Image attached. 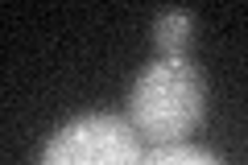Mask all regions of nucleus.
I'll return each instance as SVG.
<instances>
[{
  "instance_id": "nucleus-1",
  "label": "nucleus",
  "mask_w": 248,
  "mask_h": 165,
  "mask_svg": "<svg viewBox=\"0 0 248 165\" xmlns=\"http://www.w3.org/2000/svg\"><path fill=\"white\" fill-rule=\"evenodd\" d=\"M207 112V83L186 54L157 58L137 75L128 91V120L153 145L186 140Z\"/></svg>"
},
{
  "instance_id": "nucleus-2",
  "label": "nucleus",
  "mask_w": 248,
  "mask_h": 165,
  "mask_svg": "<svg viewBox=\"0 0 248 165\" xmlns=\"http://www.w3.org/2000/svg\"><path fill=\"white\" fill-rule=\"evenodd\" d=\"M141 132L128 116L83 112L66 120L42 149V165H141Z\"/></svg>"
},
{
  "instance_id": "nucleus-3",
  "label": "nucleus",
  "mask_w": 248,
  "mask_h": 165,
  "mask_svg": "<svg viewBox=\"0 0 248 165\" xmlns=\"http://www.w3.org/2000/svg\"><path fill=\"white\" fill-rule=\"evenodd\" d=\"M190 29H195V17H190L186 9H166V13H157V21H153V37H157V45H161L166 58H178V54L186 50Z\"/></svg>"
},
{
  "instance_id": "nucleus-4",
  "label": "nucleus",
  "mask_w": 248,
  "mask_h": 165,
  "mask_svg": "<svg viewBox=\"0 0 248 165\" xmlns=\"http://www.w3.org/2000/svg\"><path fill=\"white\" fill-rule=\"evenodd\" d=\"M141 165H223L211 149H199V145H186V140H174V145H153L145 153Z\"/></svg>"
}]
</instances>
